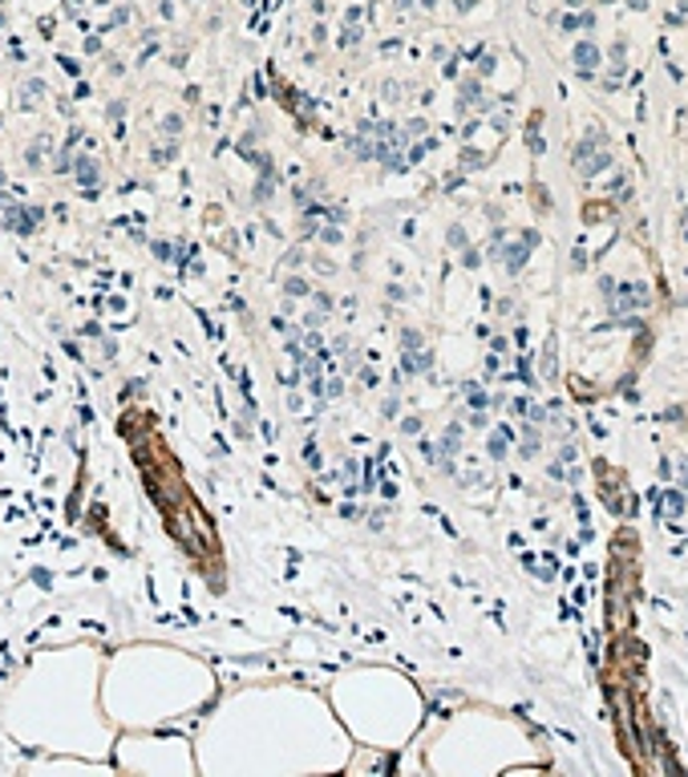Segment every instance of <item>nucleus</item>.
Returning a JSON list of instances; mask_svg holds the SVG:
<instances>
[{"label":"nucleus","mask_w":688,"mask_h":777,"mask_svg":"<svg viewBox=\"0 0 688 777\" xmlns=\"http://www.w3.org/2000/svg\"><path fill=\"white\" fill-rule=\"evenodd\" d=\"M665 514H680V494H668V499H665Z\"/></svg>","instance_id":"obj_1"}]
</instances>
